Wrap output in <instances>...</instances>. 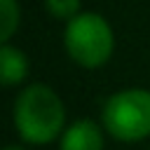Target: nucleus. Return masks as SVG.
<instances>
[{"label":"nucleus","mask_w":150,"mask_h":150,"mask_svg":"<svg viewBox=\"0 0 150 150\" xmlns=\"http://www.w3.org/2000/svg\"><path fill=\"white\" fill-rule=\"evenodd\" d=\"M105 134L120 143H141L150 138V89L127 87L110 94L101 108Z\"/></svg>","instance_id":"2"},{"label":"nucleus","mask_w":150,"mask_h":150,"mask_svg":"<svg viewBox=\"0 0 150 150\" xmlns=\"http://www.w3.org/2000/svg\"><path fill=\"white\" fill-rule=\"evenodd\" d=\"M21 23L19 0H0V40L9 42Z\"/></svg>","instance_id":"6"},{"label":"nucleus","mask_w":150,"mask_h":150,"mask_svg":"<svg viewBox=\"0 0 150 150\" xmlns=\"http://www.w3.org/2000/svg\"><path fill=\"white\" fill-rule=\"evenodd\" d=\"M103 148H105V129L103 124L89 117L70 122L59 138V150H103Z\"/></svg>","instance_id":"4"},{"label":"nucleus","mask_w":150,"mask_h":150,"mask_svg":"<svg viewBox=\"0 0 150 150\" xmlns=\"http://www.w3.org/2000/svg\"><path fill=\"white\" fill-rule=\"evenodd\" d=\"M28 70H30V63H28V56L23 54V49L14 47L12 42H2V47H0V82H2V87H7V89L19 87L28 77Z\"/></svg>","instance_id":"5"},{"label":"nucleus","mask_w":150,"mask_h":150,"mask_svg":"<svg viewBox=\"0 0 150 150\" xmlns=\"http://www.w3.org/2000/svg\"><path fill=\"white\" fill-rule=\"evenodd\" d=\"M2 150H28L26 145H19V143H14V145H5Z\"/></svg>","instance_id":"8"},{"label":"nucleus","mask_w":150,"mask_h":150,"mask_svg":"<svg viewBox=\"0 0 150 150\" xmlns=\"http://www.w3.org/2000/svg\"><path fill=\"white\" fill-rule=\"evenodd\" d=\"M63 47L73 63L94 70L110 61L115 52V33L105 16L96 12H80L63 28Z\"/></svg>","instance_id":"3"},{"label":"nucleus","mask_w":150,"mask_h":150,"mask_svg":"<svg viewBox=\"0 0 150 150\" xmlns=\"http://www.w3.org/2000/svg\"><path fill=\"white\" fill-rule=\"evenodd\" d=\"M12 124L23 145H49L59 141L68 127L66 105L56 89L45 82H33L14 98Z\"/></svg>","instance_id":"1"},{"label":"nucleus","mask_w":150,"mask_h":150,"mask_svg":"<svg viewBox=\"0 0 150 150\" xmlns=\"http://www.w3.org/2000/svg\"><path fill=\"white\" fill-rule=\"evenodd\" d=\"M80 0H45V9L52 19H61V21H70L80 14Z\"/></svg>","instance_id":"7"}]
</instances>
